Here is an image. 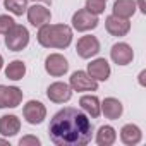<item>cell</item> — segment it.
I'll use <instances>...</instances> for the list:
<instances>
[{
	"label": "cell",
	"mask_w": 146,
	"mask_h": 146,
	"mask_svg": "<svg viewBox=\"0 0 146 146\" xmlns=\"http://www.w3.org/2000/svg\"><path fill=\"white\" fill-rule=\"evenodd\" d=\"M100 110L103 112V115L107 117V119H112V120H115V119H119L120 115H122V112H124V107H122V103L117 100V98H105L103 100V103L100 105Z\"/></svg>",
	"instance_id": "cell-17"
},
{
	"label": "cell",
	"mask_w": 146,
	"mask_h": 146,
	"mask_svg": "<svg viewBox=\"0 0 146 146\" xmlns=\"http://www.w3.org/2000/svg\"><path fill=\"white\" fill-rule=\"evenodd\" d=\"M21 146H40V139L36 136H24L19 141Z\"/></svg>",
	"instance_id": "cell-25"
},
{
	"label": "cell",
	"mask_w": 146,
	"mask_h": 146,
	"mask_svg": "<svg viewBox=\"0 0 146 146\" xmlns=\"http://www.w3.org/2000/svg\"><path fill=\"white\" fill-rule=\"evenodd\" d=\"M4 7L14 16H23L28 11V0H4Z\"/></svg>",
	"instance_id": "cell-22"
},
{
	"label": "cell",
	"mask_w": 146,
	"mask_h": 146,
	"mask_svg": "<svg viewBox=\"0 0 146 146\" xmlns=\"http://www.w3.org/2000/svg\"><path fill=\"white\" fill-rule=\"evenodd\" d=\"M144 74H146V72H144V70H143V72H141V74H139V83H141V84H144V79H143V78H144Z\"/></svg>",
	"instance_id": "cell-27"
},
{
	"label": "cell",
	"mask_w": 146,
	"mask_h": 146,
	"mask_svg": "<svg viewBox=\"0 0 146 146\" xmlns=\"http://www.w3.org/2000/svg\"><path fill=\"white\" fill-rule=\"evenodd\" d=\"M110 57L117 65H127L134 58V52L127 43H115L110 50Z\"/></svg>",
	"instance_id": "cell-13"
},
{
	"label": "cell",
	"mask_w": 146,
	"mask_h": 146,
	"mask_svg": "<svg viewBox=\"0 0 146 146\" xmlns=\"http://www.w3.org/2000/svg\"><path fill=\"white\" fill-rule=\"evenodd\" d=\"M136 12V2L134 0H115L113 4V14L124 19L132 17Z\"/></svg>",
	"instance_id": "cell-19"
},
{
	"label": "cell",
	"mask_w": 146,
	"mask_h": 146,
	"mask_svg": "<svg viewBox=\"0 0 146 146\" xmlns=\"http://www.w3.org/2000/svg\"><path fill=\"white\" fill-rule=\"evenodd\" d=\"M38 41L45 48L64 50L72 41V29L67 24H45L38 31Z\"/></svg>",
	"instance_id": "cell-2"
},
{
	"label": "cell",
	"mask_w": 146,
	"mask_h": 146,
	"mask_svg": "<svg viewBox=\"0 0 146 146\" xmlns=\"http://www.w3.org/2000/svg\"><path fill=\"white\" fill-rule=\"evenodd\" d=\"M45 70L48 72L50 76H53V78H60V76H64L65 72L69 70V64H67L64 55L52 53L45 60Z\"/></svg>",
	"instance_id": "cell-8"
},
{
	"label": "cell",
	"mask_w": 146,
	"mask_h": 146,
	"mask_svg": "<svg viewBox=\"0 0 146 146\" xmlns=\"http://www.w3.org/2000/svg\"><path fill=\"white\" fill-rule=\"evenodd\" d=\"M23 115H24V119H26L29 124L36 125V124H41V122L45 120V117H46V108H45V105H43L41 102L31 100V102H28V103L24 105Z\"/></svg>",
	"instance_id": "cell-7"
},
{
	"label": "cell",
	"mask_w": 146,
	"mask_h": 146,
	"mask_svg": "<svg viewBox=\"0 0 146 146\" xmlns=\"http://www.w3.org/2000/svg\"><path fill=\"white\" fill-rule=\"evenodd\" d=\"M0 144H9V143H7L5 139H0Z\"/></svg>",
	"instance_id": "cell-30"
},
{
	"label": "cell",
	"mask_w": 146,
	"mask_h": 146,
	"mask_svg": "<svg viewBox=\"0 0 146 146\" xmlns=\"http://www.w3.org/2000/svg\"><path fill=\"white\" fill-rule=\"evenodd\" d=\"M86 11L98 16L105 12V0H86Z\"/></svg>",
	"instance_id": "cell-23"
},
{
	"label": "cell",
	"mask_w": 146,
	"mask_h": 146,
	"mask_svg": "<svg viewBox=\"0 0 146 146\" xmlns=\"http://www.w3.org/2000/svg\"><path fill=\"white\" fill-rule=\"evenodd\" d=\"M48 134L57 146H84L93 137V124L81 110L65 107L52 117Z\"/></svg>",
	"instance_id": "cell-1"
},
{
	"label": "cell",
	"mask_w": 146,
	"mask_h": 146,
	"mask_svg": "<svg viewBox=\"0 0 146 146\" xmlns=\"http://www.w3.org/2000/svg\"><path fill=\"white\" fill-rule=\"evenodd\" d=\"M72 26L76 31H91L98 26V16L88 12L86 9H81L72 16Z\"/></svg>",
	"instance_id": "cell-6"
},
{
	"label": "cell",
	"mask_w": 146,
	"mask_h": 146,
	"mask_svg": "<svg viewBox=\"0 0 146 146\" xmlns=\"http://www.w3.org/2000/svg\"><path fill=\"white\" fill-rule=\"evenodd\" d=\"M76 52H78V55L81 58H91V57H95L100 52V41H98V38H95L91 35L79 38V41L76 45Z\"/></svg>",
	"instance_id": "cell-9"
},
{
	"label": "cell",
	"mask_w": 146,
	"mask_h": 146,
	"mask_svg": "<svg viewBox=\"0 0 146 146\" xmlns=\"http://www.w3.org/2000/svg\"><path fill=\"white\" fill-rule=\"evenodd\" d=\"M88 74L95 81H107L110 78V65L105 58H96L88 64Z\"/></svg>",
	"instance_id": "cell-14"
},
{
	"label": "cell",
	"mask_w": 146,
	"mask_h": 146,
	"mask_svg": "<svg viewBox=\"0 0 146 146\" xmlns=\"http://www.w3.org/2000/svg\"><path fill=\"white\" fill-rule=\"evenodd\" d=\"M35 2H43V4H52V0H35Z\"/></svg>",
	"instance_id": "cell-28"
},
{
	"label": "cell",
	"mask_w": 146,
	"mask_h": 146,
	"mask_svg": "<svg viewBox=\"0 0 146 146\" xmlns=\"http://www.w3.org/2000/svg\"><path fill=\"white\" fill-rule=\"evenodd\" d=\"M69 86L74 91H96L98 81H95L84 70H76L69 79Z\"/></svg>",
	"instance_id": "cell-4"
},
{
	"label": "cell",
	"mask_w": 146,
	"mask_h": 146,
	"mask_svg": "<svg viewBox=\"0 0 146 146\" xmlns=\"http://www.w3.org/2000/svg\"><path fill=\"white\" fill-rule=\"evenodd\" d=\"M21 131V120L17 115H2L0 117V134L2 136H16Z\"/></svg>",
	"instance_id": "cell-15"
},
{
	"label": "cell",
	"mask_w": 146,
	"mask_h": 146,
	"mask_svg": "<svg viewBox=\"0 0 146 146\" xmlns=\"http://www.w3.org/2000/svg\"><path fill=\"white\" fill-rule=\"evenodd\" d=\"M23 102V91L16 86L0 84V108H16Z\"/></svg>",
	"instance_id": "cell-5"
},
{
	"label": "cell",
	"mask_w": 146,
	"mask_h": 146,
	"mask_svg": "<svg viewBox=\"0 0 146 146\" xmlns=\"http://www.w3.org/2000/svg\"><path fill=\"white\" fill-rule=\"evenodd\" d=\"M105 2H107V0H105Z\"/></svg>",
	"instance_id": "cell-31"
},
{
	"label": "cell",
	"mask_w": 146,
	"mask_h": 146,
	"mask_svg": "<svg viewBox=\"0 0 146 146\" xmlns=\"http://www.w3.org/2000/svg\"><path fill=\"white\" fill-rule=\"evenodd\" d=\"M137 4H139V9H141L143 12H146V9H144V0H139Z\"/></svg>",
	"instance_id": "cell-26"
},
{
	"label": "cell",
	"mask_w": 146,
	"mask_h": 146,
	"mask_svg": "<svg viewBox=\"0 0 146 146\" xmlns=\"http://www.w3.org/2000/svg\"><path fill=\"white\" fill-rule=\"evenodd\" d=\"M28 21L35 26V28H41V26H45V24H48L50 23V19H52V14H50V11L46 9V7H43V5H33V7H28Z\"/></svg>",
	"instance_id": "cell-12"
},
{
	"label": "cell",
	"mask_w": 146,
	"mask_h": 146,
	"mask_svg": "<svg viewBox=\"0 0 146 146\" xmlns=\"http://www.w3.org/2000/svg\"><path fill=\"white\" fill-rule=\"evenodd\" d=\"M46 96H48L53 103H65V102H69V100L72 98V90H70L69 84L58 81V83H53V84L48 86Z\"/></svg>",
	"instance_id": "cell-11"
},
{
	"label": "cell",
	"mask_w": 146,
	"mask_h": 146,
	"mask_svg": "<svg viewBox=\"0 0 146 146\" xmlns=\"http://www.w3.org/2000/svg\"><path fill=\"white\" fill-rule=\"evenodd\" d=\"M105 28L112 36H125L131 29V23H129V19H124V17L112 14L105 19Z\"/></svg>",
	"instance_id": "cell-10"
},
{
	"label": "cell",
	"mask_w": 146,
	"mask_h": 146,
	"mask_svg": "<svg viewBox=\"0 0 146 146\" xmlns=\"http://www.w3.org/2000/svg\"><path fill=\"white\" fill-rule=\"evenodd\" d=\"M117 139V132L112 125H102L96 132V143L100 146H112Z\"/></svg>",
	"instance_id": "cell-20"
},
{
	"label": "cell",
	"mask_w": 146,
	"mask_h": 146,
	"mask_svg": "<svg viewBox=\"0 0 146 146\" xmlns=\"http://www.w3.org/2000/svg\"><path fill=\"white\" fill-rule=\"evenodd\" d=\"M79 105H81V108H83L90 117H93V119H96V117L102 113V110H100V100H98L95 95H84V96H81Z\"/></svg>",
	"instance_id": "cell-18"
},
{
	"label": "cell",
	"mask_w": 146,
	"mask_h": 146,
	"mask_svg": "<svg viewBox=\"0 0 146 146\" xmlns=\"http://www.w3.org/2000/svg\"><path fill=\"white\" fill-rule=\"evenodd\" d=\"M28 43H29V33L21 24H14L5 33V45L12 52H21L23 48L28 46Z\"/></svg>",
	"instance_id": "cell-3"
},
{
	"label": "cell",
	"mask_w": 146,
	"mask_h": 146,
	"mask_svg": "<svg viewBox=\"0 0 146 146\" xmlns=\"http://www.w3.org/2000/svg\"><path fill=\"white\" fill-rule=\"evenodd\" d=\"M24 74H26V65H24L23 60H12V62L7 65V69H5V76H7L9 79H12V81L23 79Z\"/></svg>",
	"instance_id": "cell-21"
},
{
	"label": "cell",
	"mask_w": 146,
	"mask_h": 146,
	"mask_svg": "<svg viewBox=\"0 0 146 146\" xmlns=\"http://www.w3.org/2000/svg\"><path fill=\"white\" fill-rule=\"evenodd\" d=\"M120 139H122L124 144L134 146V144L141 143L143 132H141V129H139L136 124H125V125L120 129Z\"/></svg>",
	"instance_id": "cell-16"
},
{
	"label": "cell",
	"mask_w": 146,
	"mask_h": 146,
	"mask_svg": "<svg viewBox=\"0 0 146 146\" xmlns=\"http://www.w3.org/2000/svg\"><path fill=\"white\" fill-rule=\"evenodd\" d=\"M14 24H16V23H14L12 17H9V16H0V33H4V35H5Z\"/></svg>",
	"instance_id": "cell-24"
},
{
	"label": "cell",
	"mask_w": 146,
	"mask_h": 146,
	"mask_svg": "<svg viewBox=\"0 0 146 146\" xmlns=\"http://www.w3.org/2000/svg\"><path fill=\"white\" fill-rule=\"evenodd\" d=\"M2 65H4V58H2V55H0V70H2Z\"/></svg>",
	"instance_id": "cell-29"
}]
</instances>
